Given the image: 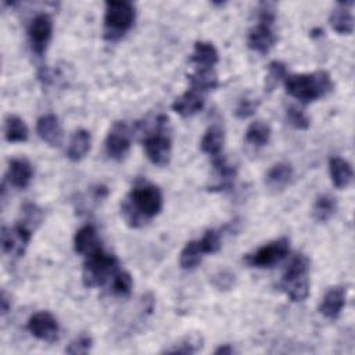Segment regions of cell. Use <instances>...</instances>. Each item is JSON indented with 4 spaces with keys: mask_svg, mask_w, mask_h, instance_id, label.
<instances>
[{
    "mask_svg": "<svg viewBox=\"0 0 355 355\" xmlns=\"http://www.w3.org/2000/svg\"><path fill=\"white\" fill-rule=\"evenodd\" d=\"M162 193L158 186L139 180L121 202V214L130 227H141L162 209Z\"/></svg>",
    "mask_w": 355,
    "mask_h": 355,
    "instance_id": "6da1fadb",
    "label": "cell"
},
{
    "mask_svg": "<svg viewBox=\"0 0 355 355\" xmlns=\"http://www.w3.org/2000/svg\"><path fill=\"white\" fill-rule=\"evenodd\" d=\"M284 87L288 96L304 104L316 101L329 94L334 85L327 71H315L311 73H290L284 78Z\"/></svg>",
    "mask_w": 355,
    "mask_h": 355,
    "instance_id": "7a4b0ae2",
    "label": "cell"
},
{
    "mask_svg": "<svg viewBox=\"0 0 355 355\" xmlns=\"http://www.w3.org/2000/svg\"><path fill=\"white\" fill-rule=\"evenodd\" d=\"M309 258L305 254H295L286 266L277 284L291 301H304L309 295Z\"/></svg>",
    "mask_w": 355,
    "mask_h": 355,
    "instance_id": "3957f363",
    "label": "cell"
},
{
    "mask_svg": "<svg viewBox=\"0 0 355 355\" xmlns=\"http://www.w3.org/2000/svg\"><path fill=\"white\" fill-rule=\"evenodd\" d=\"M119 269L118 258L98 247L96 251L85 257L82 270L83 284L87 288L105 286Z\"/></svg>",
    "mask_w": 355,
    "mask_h": 355,
    "instance_id": "277c9868",
    "label": "cell"
},
{
    "mask_svg": "<svg viewBox=\"0 0 355 355\" xmlns=\"http://www.w3.org/2000/svg\"><path fill=\"white\" fill-rule=\"evenodd\" d=\"M136 18L135 4L126 0L105 1L104 37L110 42L121 39L132 26Z\"/></svg>",
    "mask_w": 355,
    "mask_h": 355,
    "instance_id": "5b68a950",
    "label": "cell"
},
{
    "mask_svg": "<svg viewBox=\"0 0 355 355\" xmlns=\"http://www.w3.org/2000/svg\"><path fill=\"white\" fill-rule=\"evenodd\" d=\"M154 130L143 139V147L147 158L157 166H165L171 159L172 140L168 133V116L158 115L154 122Z\"/></svg>",
    "mask_w": 355,
    "mask_h": 355,
    "instance_id": "8992f818",
    "label": "cell"
},
{
    "mask_svg": "<svg viewBox=\"0 0 355 355\" xmlns=\"http://www.w3.org/2000/svg\"><path fill=\"white\" fill-rule=\"evenodd\" d=\"M290 251V240L283 236L272 240L255 251L247 254L243 261L251 268H272L280 261H283Z\"/></svg>",
    "mask_w": 355,
    "mask_h": 355,
    "instance_id": "52a82bcc",
    "label": "cell"
},
{
    "mask_svg": "<svg viewBox=\"0 0 355 355\" xmlns=\"http://www.w3.org/2000/svg\"><path fill=\"white\" fill-rule=\"evenodd\" d=\"M32 239V229L22 222L1 229V250L11 258H21Z\"/></svg>",
    "mask_w": 355,
    "mask_h": 355,
    "instance_id": "ba28073f",
    "label": "cell"
},
{
    "mask_svg": "<svg viewBox=\"0 0 355 355\" xmlns=\"http://www.w3.org/2000/svg\"><path fill=\"white\" fill-rule=\"evenodd\" d=\"M130 128L125 121H115L105 137V153L110 158L121 161L130 148Z\"/></svg>",
    "mask_w": 355,
    "mask_h": 355,
    "instance_id": "9c48e42d",
    "label": "cell"
},
{
    "mask_svg": "<svg viewBox=\"0 0 355 355\" xmlns=\"http://www.w3.org/2000/svg\"><path fill=\"white\" fill-rule=\"evenodd\" d=\"M53 35V19L49 14H37L28 26V37L32 51L36 55H43Z\"/></svg>",
    "mask_w": 355,
    "mask_h": 355,
    "instance_id": "30bf717a",
    "label": "cell"
},
{
    "mask_svg": "<svg viewBox=\"0 0 355 355\" xmlns=\"http://www.w3.org/2000/svg\"><path fill=\"white\" fill-rule=\"evenodd\" d=\"M26 329L37 340L46 343H54L58 338L60 326L55 316L47 311L33 313L26 323Z\"/></svg>",
    "mask_w": 355,
    "mask_h": 355,
    "instance_id": "8fae6325",
    "label": "cell"
},
{
    "mask_svg": "<svg viewBox=\"0 0 355 355\" xmlns=\"http://www.w3.org/2000/svg\"><path fill=\"white\" fill-rule=\"evenodd\" d=\"M275 24L258 21L250 31L247 36V46L252 51L266 54L275 46L277 36L273 31Z\"/></svg>",
    "mask_w": 355,
    "mask_h": 355,
    "instance_id": "7c38bea8",
    "label": "cell"
},
{
    "mask_svg": "<svg viewBox=\"0 0 355 355\" xmlns=\"http://www.w3.org/2000/svg\"><path fill=\"white\" fill-rule=\"evenodd\" d=\"M354 1H338L329 15V24L338 35H351L354 31Z\"/></svg>",
    "mask_w": 355,
    "mask_h": 355,
    "instance_id": "4fadbf2b",
    "label": "cell"
},
{
    "mask_svg": "<svg viewBox=\"0 0 355 355\" xmlns=\"http://www.w3.org/2000/svg\"><path fill=\"white\" fill-rule=\"evenodd\" d=\"M204 93L196 90V89H189L183 94L175 98L172 103V110L179 114L183 118H189L200 112L204 107Z\"/></svg>",
    "mask_w": 355,
    "mask_h": 355,
    "instance_id": "5bb4252c",
    "label": "cell"
},
{
    "mask_svg": "<svg viewBox=\"0 0 355 355\" xmlns=\"http://www.w3.org/2000/svg\"><path fill=\"white\" fill-rule=\"evenodd\" d=\"M37 136L51 147H58L62 141V128L54 114L42 115L36 122Z\"/></svg>",
    "mask_w": 355,
    "mask_h": 355,
    "instance_id": "9a60e30c",
    "label": "cell"
},
{
    "mask_svg": "<svg viewBox=\"0 0 355 355\" xmlns=\"http://www.w3.org/2000/svg\"><path fill=\"white\" fill-rule=\"evenodd\" d=\"M344 306H345V288L343 286H334L324 293L319 304V312L324 318L334 320L340 316Z\"/></svg>",
    "mask_w": 355,
    "mask_h": 355,
    "instance_id": "2e32d148",
    "label": "cell"
},
{
    "mask_svg": "<svg viewBox=\"0 0 355 355\" xmlns=\"http://www.w3.org/2000/svg\"><path fill=\"white\" fill-rule=\"evenodd\" d=\"M212 166L216 175V183L209 186L211 191H222L233 186L237 169L222 154L212 157Z\"/></svg>",
    "mask_w": 355,
    "mask_h": 355,
    "instance_id": "e0dca14e",
    "label": "cell"
},
{
    "mask_svg": "<svg viewBox=\"0 0 355 355\" xmlns=\"http://www.w3.org/2000/svg\"><path fill=\"white\" fill-rule=\"evenodd\" d=\"M7 180L17 189H25L33 178V166L25 158H12L8 161Z\"/></svg>",
    "mask_w": 355,
    "mask_h": 355,
    "instance_id": "ac0fdd59",
    "label": "cell"
},
{
    "mask_svg": "<svg viewBox=\"0 0 355 355\" xmlns=\"http://www.w3.org/2000/svg\"><path fill=\"white\" fill-rule=\"evenodd\" d=\"M293 173V166L288 162H277L268 169L265 175V184L273 193L283 191L290 184Z\"/></svg>",
    "mask_w": 355,
    "mask_h": 355,
    "instance_id": "d6986e66",
    "label": "cell"
},
{
    "mask_svg": "<svg viewBox=\"0 0 355 355\" xmlns=\"http://www.w3.org/2000/svg\"><path fill=\"white\" fill-rule=\"evenodd\" d=\"M100 245L97 230L93 225H83L79 227L73 236V248L76 254L87 257L93 251H96Z\"/></svg>",
    "mask_w": 355,
    "mask_h": 355,
    "instance_id": "ffe728a7",
    "label": "cell"
},
{
    "mask_svg": "<svg viewBox=\"0 0 355 355\" xmlns=\"http://www.w3.org/2000/svg\"><path fill=\"white\" fill-rule=\"evenodd\" d=\"M329 173L333 184L337 189L348 187L354 178V171L351 164L341 157H331L329 159Z\"/></svg>",
    "mask_w": 355,
    "mask_h": 355,
    "instance_id": "44dd1931",
    "label": "cell"
},
{
    "mask_svg": "<svg viewBox=\"0 0 355 355\" xmlns=\"http://www.w3.org/2000/svg\"><path fill=\"white\" fill-rule=\"evenodd\" d=\"M219 61L218 50L211 42H196L190 62L196 68H214Z\"/></svg>",
    "mask_w": 355,
    "mask_h": 355,
    "instance_id": "7402d4cb",
    "label": "cell"
},
{
    "mask_svg": "<svg viewBox=\"0 0 355 355\" xmlns=\"http://www.w3.org/2000/svg\"><path fill=\"white\" fill-rule=\"evenodd\" d=\"M90 146H92L90 132L86 129H78L72 135V139L67 150V157L72 162H78L86 157V154L90 151Z\"/></svg>",
    "mask_w": 355,
    "mask_h": 355,
    "instance_id": "603a6c76",
    "label": "cell"
},
{
    "mask_svg": "<svg viewBox=\"0 0 355 355\" xmlns=\"http://www.w3.org/2000/svg\"><path fill=\"white\" fill-rule=\"evenodd\" d=\"M187 79L191 89H196L204 94L209 90H214L219 83L214 68H196L193 73L187 75Z\"/></svg>",
    "mask_w": 355,
    "mask_h": 355,
    "instance_id": "cb8c5ba5",
    "label": "cell"
},
{
    "mask_svg": "<svg viewBox=\"0 0 355 355\" xmlns=\"http://www.w3.org/2000/svg\"><path fill=\"white\" fill-rule=\"evenodd\" d=\"M223 143H225L223 129L219 125H212L205 130V133L201 139L200 147L205 154H208L211 157H216V155L222 154Z\"/></svg>",
    "mask_w": 355,
    "mask_h": 355,
    "instance_id": "d4e9b609",
    "label": "cell"
},
{
    "mask_svg": "<svg viewBox=\"0 0 355 355\" xmlns=\"http://www.w3.org/2000/svg\"><path fill=\"white\" fill-rule=\"evenodd\" d=\"M337 211V200L330 194H319L312 207V218L318 223L327 222Z\"/></svg>",
    "mask_w": 355,
    "mask_h": 355,
    "instance_id": "484cf974",
    "label": "cell"
},
{
    "mask_svg": "<svg viewBox=\"0 0 355 355\" xmlns=\"http://www.w3.org/2000/svg\"><path fill=\"white\" fill-rule=\"evenodd\" d=\"M29 136V130L24 119H21L18 115H8L6 118L4 125V137L8 143H22L26 141Z\"/></svg>",
    "mask_w": 355,
    "mask_h": 355,
    "instance_id": "4316f807",
    "label": "cell"
},
{
    "mask_svg": "<svg viewBox=\"0 0 355 355\" xmlns=\"http://www.w3.org/2000/svg\"><path fill=\"white\" fill-rule=\"evenodd\" d=\"M270 135H272V129H270L269 123L258 119L248 125V128L245 130V141L250 143L251 146L262 147L269 143Z\"/></svg>",
    "mask_w": 355,
    "mask_h": 355,
    "instance_id": "83f0119b",
    "label": "cell"
},
{
    "mask_svg": "<svg viewBox=\"0 0 355 355\" xmlns=\"http://www.w3.org/2000/svg\"><path fill=\"white\" fill-rule=\"evenodd\" d=\"M204 252L201 251L198 241L197 240H190L186 243V245L183 247L182 252H180V266L186 270H191L196 269L201 261H202Z\"/></svg>",
    "mask_w": 355,
    "mask_h": 355,
    "instance_id": "f1b7e54d",
    "label": "cell"
},
{
    "mask_svg": "<svg viewBox=\"0 0 355 355\" xmlns=\"http://www.w3.org/2000/svg\"><path fill=\"white\" fill-rule=\"evenodd\" d=\"M110 291L114 295H119V297H126L130 294L132 287H133V280L129 272L119 269L112 279L110 280Z\"/></svg>",
    "mask_w": 355,
    "mask_h": 355,
    "instance_id": "f546056e",
    "label": "cell"
},
{
    "mask_svg": "<svg viewBox=\"0 0 355 355\" xmlns=\"http://www.w3.org/2000/svg\"><path fill=\"white\" fill-rule=\"evenodd\" d=\"M287 75L286 64L277 60H273L268 65V73L265 76V90L272 92L275 87L280 83V80H284Z\"/></svg>",
    "mask_w": 355,
    "mask_h": 355,
    "instance_id": "4dcf8cb0",
    "label": "cell"
},
{
    "mask_svg": "<svg viewBox=\"0 0 355 355\" xmlns=\"http://www.w3.org/2000/svg\"><path fill=\"white\" fill-rule=\"evenodd\" d=\"M202 348V337L198 334H190L182 338L179 343L166 348L164 352L168 354H194Z\"/></svg>",
    "mask_w": 355,
    "mask_h": 355,
    "instance_id": "1f68e13d",
    "label": "cell"
},
{
    "mask_svg": "<svg viewBox=\"0 0 355 355\" xmlns=\"http://www.w3.org/2000/svg\"><path fill=\"white\" fill-rule=\"evenodd\" d=\"M220 230L216 229H208L204 232L202 237L198 241V245L201 248V251L205 254H215L220 250L222 247V241H220Z\"/></svg>",
    "mask_w": 355,
    "mask_h": 355,
    "instance_id": "d6a6232c",
    "label": "cell"
},
{
    "mask_svg": "<svg viewBox=\"0 0 355 355\" xmlns=\"http://www.w3.org/2000/svg\"><path fill=\"white\" fill-rule=\"evenodd\" d=\"M286 119H287V122L293 128H295L298 130H305L311 125V121L306 116V114L302 110H300L298 107H295V105L287 107V110H286Z\"/></svg>",
    "mask_w": 355,
    "mask_h": 355,
    "instance_id": "836d02e7",
    "label": "cell"
},
{
    "mask_svg": "<svg viewBox=\"0 0 355 355\" xmlns=\"http://www.w3.org/2000/svg\"><path fill=\"white\" fill-rule=\"evenodd\" d=\"M22 219L19 222L25 223L26 226H29L32 230L40 225V222L43 220V211L35 205V204H25L22 207Z\"/></svg>",
    "mask_w": 355,
    "mask_h": 355,
    "instance_id": "e575fe53",
    "label": "cell"
},
{
    "mask_svg": "<svg viewBox=\"0 0 355 355\" xmlns=\"http://www.w3.org/2000/svg\"><path fill=\"white\" fill-rule=\"evenodd\" d=\"M92 345H93L92 337L87 334H80L68 344V347L65 348V352L72 354V355L87 354L92 349Z\"/></svg>",
    "mask_w": 355,
    "mask_h": 355,
    "instance_id": "d590c367",
    "label": "cell"
},
{
    "mask_svg": "<svg viewBox=\"0 0 355 355\" xmlns=\"http://www.w3.org/2000/svg\"><path fill=\"white\" fill-rule=\"evenodd\" d=\"M259 107V100H255V98H250V97H244L241 98L236 108H234V115L236 118L239 119H245V118H250L251 115H254L257 112Z\"/></svg>",
    "mask_w": 355,
    "mask_h": 355,
    "instance_id": "8d00e7d4",
    "label": "cell"
},
{
    "mask_svg": "<svg viewBox=\"0 0 355 355\" xmlns=\"http://www.w3.org/2000/svg\"><path fill=\"white\" fill-rule=\"evenodd\" d=\"M212 284L219 290H229L234 284V275L226 270H220L212 276Z\"/></svg>",
    "mask_w": 355,
    "mask_h": 355,
    "instance_id": "74e56055",
    "label": "cell"
},
{
    "mask_svg": "<svg viewBox=\"0 0 355 355\" xmlns=\"http://www.w3.org/2000/svg\"><path fill=\"white\" fill-rule=\"evenodd\" d=\"M234 352V348L230 344H223L220 347H218L214 354L215 355H232Z\"/></svg>",
    "mask_w": 355,
    "mask_h": 355,
    "instance_id": "f35d334b",
    "label": "cell"
},
{
    "mask_svg": "<svg viewBox=\"0 0 355 355\" xmlns=\"http://www.w3.org/2000/svg\"><path fill=\"white\" fill-rule=\"evenodd\" d=\"M0 304H1V315H6L10 308H11V302L8 301V297L6 294V291L1 293V298H0Z\"/></svg>",
    "mask_w": 355,
    "mask_h": 355,
    "instance_id": "ab89813d",
    "label": "cell"
}]
</instances>
